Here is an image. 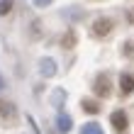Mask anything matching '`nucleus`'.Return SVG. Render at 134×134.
Masks as SVG:
<instances>
[{
    "label": "nucleus",
    "instance_id": "f257e3e1",
    "mask_svg": "<svg viewBox=\"0 0 134 134\" xmlns=\"http://www.w3.org/2000/svg\"><path fill=\"white\" fill-rule=\"evenodd\" d=\"M93 90H95L100 98H110V93H112V81H110V73H100V76L95 78Z\"/></svg>",
    "mask_w": 134,
    "mask_h": 134
},
{
    "label": "nucleus",
    "instance_id": "0eeeda50",
    "mask_svg": "<svg viewBox=\"0 0 134 134\" xmlns=\"http://www.w3.org/2000/svg\"><path fill=\"white\" fill-rule=\"evenodd\" d=\"M81 134H102V129H100V124H95V122H93V124H85Z\"/></svg>",
    "mask_w": 134,
    "mask_h": 134
},
{
    "label": "nucleus",
    "instance_id": "1a4fd4ad",
    "mask_svg": "<svg viewBox=\"0 0 134 134\" xmlns=\"http://www.w3.org/2000/svg\"><path fill=\"white\" fill-rule=\"evenodd\" d=\"M12 5H15V0H0V15H7L12 10Z\"/></svg>",
    "mask_w": 134,
    "mask_h": 134
},
{
    "label": "nucleus",
    "instance_id": "20e7f679",
    "mask_svg": "<svg viewBox=\"0 0 134 134\" xmlns=\"http://www.w3.org/2000/svg\"><path fill=\"white\" fill-rule=\"evenodd\" d=\"M120 83H122V93H124V95L134 90V76H132V73H122Z\"/></svg>",
    "mask_w": 134,
    "mask_h": 134
},
{
    "label": "nucleus",
    "instance_id": "39448f33",
    "mask_svg": "<svg viewBox=\"0 0 134 134\" xmlns=\"http://www.w3.org/2000/svg\"><path fill=\"white\" fill-rule=\"evenodd\" d=\"M0 117H5V120H12V117H15L12 102H0Z\"/></svg>",
    "mask_w": 134,
    "mask_h": 134
},
{
    "label": "nucleus",
    "instance_id": "f03ea898",
    "mask_svg": "<svg viewBox=\"0 0 134 134\" xmlns=\"http://www.w3.org/2000/svg\"><path fill=\"white\" fill-rule=\"evenodd\" d=\"M112 27H115V22L110 17H100V20L93 22V34H95V37H105V34L112 32Z\"/></svg>",
    "mask_w": 134,
    "mask_h": 134
},
{
    "label": "nucleus",
    "instance_id": "6e6552de",
    "mask_svg": "<svg viewBox=\"0 0 134 134\" xmlns=\"http://www.w3.org/2000/svg\"><path fill=\"white\" fill-rule=\"evenodd\" d=\"M83 110L95 115V112H100V105H98V102H90V100H83Z\"/></svg>",
    "mask_w": 134,
    "mask_h": 134
},
{
    "label": "nucleus",
    "instance_id": "f8f14e48",
    "mask_svg": "<svg viewBox=\"0 0 134 134\" xmlns=\"http://www.w3.org/2000/svg\"><path fill=\"white\" fill-rule=\"evenodd\" d=\"M127 20H132V22H134V10H132V12H127Z\"/></svg>",
    "mask_w": 134,
    "mask_h": 134
},
{
    "label": "nucleus",
    "instance_id": "9d476101",
    "mask_svg": "<svg viewBox=\"0 0 134 134\" xmlns=\"http://www.w3.org/2000/svg\"><path fill=\"white\" fill-rule=\"evenodd\" d=\"M64 44L68 46V44H76V34H66V39H64Z\"/></svg>",
    "mask_w": 134,
    "mask_h": 134
},
{
    "label": "nucleus",
    "instance_id": "7ed1b4c3",
    "mask_svg": "<svg viewBox=\"0 0 134 134\" xmlns=\"http://www.w3.org/2000/svg\"><path fill=\"white\" fill-rule=\"evenodd\" d=\"M110 122H112L115 124V129L117 132H124V129H127V112H124V110H117V112H112V115H110Z\"/></svg>",
    "mask_w": 134,
    "mask_h": 134
},
{
    "label": "nucleus",
    "instance_id": "423d86ee",
    "mask_svg": "<svg viewBox=\"0 0 134 134\" xmlns=\"http://www.w3.org/2000/svg\"><path fill=\"white\" fill-rule=\"evenodd\" d=\"M56 124H59V132H68V129H71V117H68V115H59Z\"/></svg>",
    "mask_w": 134,
    "mask_h": 134
},
{
    "label": "nucleus",
    "instance_id": "9b49d317",
    "mask_svg": "<svg viewBox=\"0 0 134 134\" xmlns=\"http://www.w3.org/2000/svg\"><path fill=\"white\" fill-rule=\"evenodd\" d=\"M34 3H37L39 7H42V5H46V3H51V0H34Z\"/></svg>",
    "mask_w": 134,
    "mask_h": 134
}]
</instances>
